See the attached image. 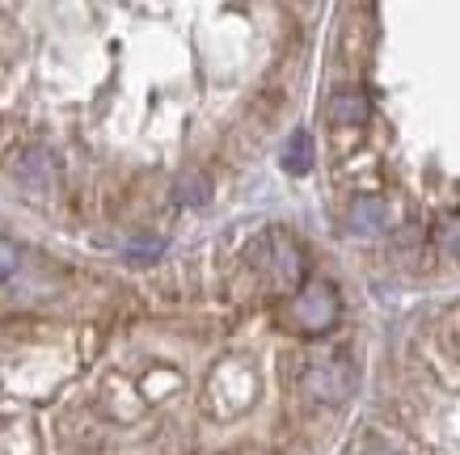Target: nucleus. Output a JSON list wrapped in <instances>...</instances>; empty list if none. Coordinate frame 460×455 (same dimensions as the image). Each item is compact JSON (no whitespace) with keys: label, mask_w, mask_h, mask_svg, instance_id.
I'll return each mask as SVG.
<instances>
[{"label":"nucleus","mask_w":460,"mask_h":455,"mask_svg":"<svg viewBox=\"0 0 460 455\" xmlns=\"http://www.w3.org/2000/svg\"><path fill=\"white\" fill-rule=\"evenodd\" d=\"M13 173H17V181H22L30 194H51L59 186L56 156H51L47 148H34V144H30V148L13 161Z\"/></svg>","instance_id":"nucleus-4"},{"label":"nucleus","mask_w":460,"mask_h":455,"mask_svg":"<svg viewBox=\"0 0 460 455\" xmlns=\"http://www.w3.org/2000/svg\"><path fill=\"white\" fill-rule=\"evenodd\" d=\"M338 312H342V303H338V291L330 283H305L292 295L283 317L292 320L300 333H325L338 320Z\"/></svg>","instance_id":"nucleus-1"},{"label":"nucleus","mask_w":460,"mask_h":455,"mask_svg":"<svg viewBox=\"0 0 460 455\" xmlns=\"http://www.w3.org/2000/svg\"><path fill=\"white\" fill-rule=\"evenodd\" d=\"M325 114H330V127H334V131H359V127L372 118V101H367L363 89H338V93L330 97Z\"/></svg>","instance_id":"nucleus-5"},{"label":"nucleus","mask_w":460,"mask_h":455,"mask_svg":"<svg viewBox=\"0 0 460 455\" xmlns=\"http://www.w3.org/2000/svg\"><path fill=\"white\" fill-rule=\"evenodd\" d=\"M0 455H39V439L30 422H17V417H0Z\"/></svg>","instance_id":"nucleus-7"},{"label":"nucleus","mask_w":460,"mask_h":455,"mask_svg":"<svg viewBox=\"0 0 460 455\" xmlns=\"http://www.w3.org/2000/svg\"><path fill=\"white\" fill-rule=\"evenodd\" d=\"M283 165L292 169V173H305V169L313 165V139H308L305 131H296V136L288 139V152H283Z\"/></svg>","instance_id":"nucleus-8"},{"label":"nucleus","mask_w":460,"mask_h":455,"mask_svg":"<svg viewBox=\"0 0 460 455\" xmlns=\"http://www.w3.org/2000/svg\"><path fill=\"white\" fill-rule=\"evenodd\" d=\"M367 455H389V451H367Z\"/></svg>","instance_id":"nucleus-14"},{"label":"nucleus","mask_w":460,"mask_h":455,"mask_svg":"<svg viewBox=\"0 0 460 455\" xmlns=\"http://www.w3.org/2000/svg\"><path fill=\"white\" fill-rule=\"evenodd\" d=\"M435 245L444 249L447 258H456L460 262V220L456 215H444V220H439V228H435Z\"/></svg>","instance_id":"nucleus-10"},{"label":"nucleus","mask_w":460,"mask_h":455,"mask_svg":"<svg viewBox=\"0 0 460 455\" xmlns=\"http://www.w3.org/2000/svg\"><path fill=\"white\" fill-rule=\"evenodd\" d=\"M178 190H181V198L199 203V198H208V178H203V173H190V181H186V178L178 181Z\"/></svg>","instance_id":"nucleus-12"},{"label":"nucleus","mask_w":460,"mask_h":455,"mask_svg":"<svg viewBox=\"0 0 460 455\" xmlns=\"http://www.w3.org/2000/svg\"><path fill=\"white\" fill-rule=\"evenodd\" d=\"M161 388H178V375H173V372H153V375H148V380L140 384V392H144L148 400H161Z\"/></svg>","instance_id":"nucleus-11"},{"label":"nucleus","mask_w":460,"mask_h":455,"mask_svg":"<svg viewBox=\"0 0 460 455\" xmlns=\"http://www.w3.org/2000/svg\"><path fill=\"white\" fill-rule=\"evenodd\" d=\"M347 220H350V232H359V236H380V232H389L393 207L385 203V198H380V194H359V198L350 203Z\"/></svg>","instance_id":"nucleus-6"},{"label":"nucleus","mask_w":460,"mask_h":455,"mask_svg":"<svg viewBox=\"0 0 460 455\" xmlns=\"http://www.w3.org/2000/svg\"><path fill=\"white\" fill-rule=\"evenodd\" d=\"M13 266H17V249L9 245L4 236H0V278H4V275H13Z\"/></svg>","instance_id":"nucleus-13"},{"label":"nucleus","mask_w":460,"mask_h":455,"mask_svg":"<svg viewBox=\"0 0 460 455\" xmlns=\"http://www.w3.org/2000/svg\"><path fill=\"white\" fill-rule=\"evenodd\" d=\"M26 148H30V144H26V136H22V127H17V123H0V165H13Z\"/></svg>","instance_id":"nucleus-9"},{"label":"nucleus","mask_w":460,"mask_h":455,"mask_svg":"<svg viewBox=\"0 0 460 455\" xmlns=\"http://www.w3.org/2000/svg\"><path fill=\"white\" fill-rule=\"evenodd\" d=\"M253 388H258V380H253V372L245 367V363H220L216 372H211V384H208V405L216 409V414H237L241 405L253 397Z\"/></svg>","instance_id":"nucleus-3"},{"label":"nucleus","mask_w":460,"mask_h":455,"mask_svg":"<svg viewBox=\"0 0 460 455\" xmlns=\"http://www.w3.org/2000/svg\"><path fill=\"white\" fill-rule=\"evenodd\" d=\"M300 388H305V397L325 400V405H338V400H347L350 392H355V367H350L342 354H334V359H317V363H308L305 367Z\"/></svg>","instance_id":"nucleus-2"}]
</instances>
